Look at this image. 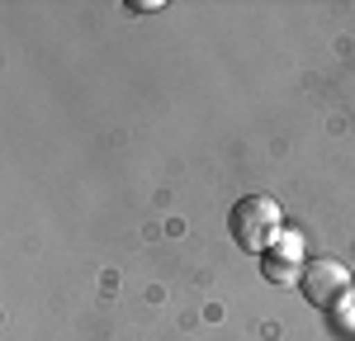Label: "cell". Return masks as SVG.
Instances as JSON below:
<instances>
[{"label":"cell","instance_id":"1","mask_svg":"<svg viewBox=\"0 0 355 341\" xmlns=\"http://www.w3.org/2000/svg\"><path fill=\"white\" fill-rule=\"evenodd\" d=\"M227 227H232V242H237L242 252H251V256H266L275 242L284 237V218H279V204H275L270 195L237 199Z\"/></svg>","mask_w":355,"mask_h":341},{"label":"cell","instance_id":"2","mask_svg":"<svg viewBox=\"0 0 355 341\" xmlns=\"http://www.w3.org/2000/svg\"><path fill=\"white\" fill-rule=\"evenodd\" d=\"M351 270L341 265V261H331V256H313L308 265H303V275H299V294L313 304V308H322L331 313L336 304H346L351 299Z\"/></svg>","mask_w":355,"mask_h":341},{"label":"cell","instance_id":"3","mask_svg":"<svg viewBox=\"0 0 355 341\" xmlns=\"http://www.w3.org/2000/svg\"><path fill=\"white\" fill-rule=\"evenodd\" d=\"M303 265H308V256H303V237L299 232H284L270 252L261 256V270H266V280H275V284H299Z\"/></svg>","mask_w":355,"mask_h":341}]
</instances>
